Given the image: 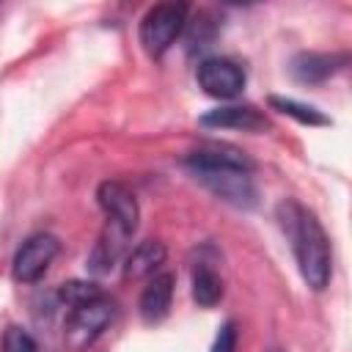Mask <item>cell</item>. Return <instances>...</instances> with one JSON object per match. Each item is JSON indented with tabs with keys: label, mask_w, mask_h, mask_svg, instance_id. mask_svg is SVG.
<instances>
[{
	"label": "cell",
	"mask_w": 352,
	"mask_h": 352,
	"mask_svg": "<svg viewBox=\"0 0 352 352\" xmlns=\"http://www.w3.org/2000/svg\"><path fill=\"white\" fill-rule=\"evenodd\" d=\"M270 104L275 107V110H280L283 116H292V118H297L300 124H311V126H324V124H330L316 107H311V104H302V102H294V99H283V96H272L270 99Z\"/></svg>",
	"instance_id": "4fadbf2b"
},
{
	"label": "cell",
	"mask_w": 352,
	"mask_h": 352,
	"mask_svg": "<svg viewBox=\"0 0 352 352\" xmlns=\"http://www.w3.org/2000/svg\"><path fill=\"white\" fill-rule=\"evenodd\" d=\"M173 283H176V278L170 272H154L148 278V283L140 292V302H138L143 322L151 324V322H160L168 314L170 300H173Z\"/></svg>",
	"instance_id": "ba28073f"
},
{
	"label": "cell",
	"mask_w": 352,
	"mask_h": 352,
	"mask_svg": "<svg viewBox=\"0 0 352 352\" xmlns=\"http://www.w3.org/2000/svg\"><path fill=\"white\" fill-rule=\"evenodd\" d=\"M267 352H280V349H267Z\"/></svg>",
	"instance_id": "e0dca14e"
},
{
	"label": "cell",
	"mask_w": 352,
	"mask_h": 352,
	"mask_svg": "<svg viewBox=\"0 0 352 352\" xmlns=\"http://www.w3.org/2000/svg\"><path fill=\"white\" fill-rule=\"evenodd\" d=\"M102 294H104L102 286H96L94 280H66L58 286V300L66 305H80V302L96 300Z\"/></svg>",
	"instance_id": "5bb4252c"
},
{
	"label": "cell",
	"mask_w": 352,
	"mask_h": 352,
	"mask_svg": "<svg viewBox=\"0 0 352 352\" xmlns=\"http://www.w3.org/2000/svg\"><path fill=\"white\" fill-rule=\"evenodd\" d=\"M220 297H223V278L217 275L214 267L201 261L192 272V300L204 308H212L220 302Z\"/></svg>",
	"instance_id": "7c38bea8"
},
{
	"label": "cell",
	"mask_w": 352,
	"mask_h": 352,
	"mask_svg": "<svg viewBox=\"0 0 352 352\" xmlns=\"http://www.w3.org/2000/svg\"><path fill=\"white\" fill-rule=\"evenodd\" d=\"M187 168L195 173V179L209 187L217 198L234 204V206H253L256 204V184H253V162L231 148V146H201L195 151H190V157L184 160Z\"/></svg>",
	"instance_id": "6da1fadb"
},
{
	"label": "cell",
	"mask_w": 352,
	"mask_h": 352,
	"mask_svg": "<svg viewBox=\"0 0 352 352\" xmlns=\"http://www.w3.org/2000/svg\"><path fill=\"white\" fill-rule=\"evenodd\" d=\"M113 316H116V302L107 294L80 302V305H72V311L63 322V344L72 352H85L104 333V327L113 322Z\"/></svg>",
	"instance_id": "3957f363"
},
{
	"label": "cell",
	"mask_w": 352,
	"mask_h": 352,
	"mask_svg": "<svg viewBox=\"0 0 352 352\" xmlns=\"http://www.w3.org/2000/svg\"><path fill=\"white\" fill-rule=\"evenodd\" d=\"M96 201L104 212V226L121 231L124 236H132L138 231V220H140V206H138V198L135 192L124 184V182H116V179H107L99 184L96 190Z\"/></svg>",
	"instance_id": "5b68a950"
},
{
	"label": "cell",
	"mask_w": 352,
	"mask_h": 352,
	"mask_svg": "<svg viewBox=\"0 0 352 352\" xmlns=\"http://www.w3.org/2000/svg\"><path fill=\"white\" fill-rule=\"evenodd\" d=\"M278 217H280V226L292 242L302 280L311 289L322 292L330 283V270H333V253H330L327 231L322 228L316 214L297 201H283L278 206Z\"/></svg>",
	"instance_id": "7a4b0ae2"
},
{
	"label": "cell",
	"mask_w": 352,
	"mask_h": 352,
	"mask_svg": "<svg viewBox=\"0 0 352 352\" xmlns=\"http://www.w3.org/2000/svg\"><path fill=\"white\" fill-rule=\"evenodd\" d=\"M204 126H220V129H242V132H258L267 126V118L261 110L250 104H226L217 110H209L201 118Z\"/></svg>",
	"instance_id": "9c48e42d"
},
{
	"label": "cell",
	"mask_w": 352,
	"mask_h": 352,
	"mask_svg": "<svg viewBox=\"0 0 352 352\" xmlns=\"http://www.w3.org/2000/svg\"><path fill=\"white\" fill-rule=\"evenodd\" d=\"M187 25V6L184 3H160L146 11L140 19V44L151 58L168 52V47L179 38Z\"/></svg>",
	"instance_id": "277c9868"
},
{
	"label": "cell",
	"mask_w": 352,
	"mask_h": 352,
	"mask_svg": "<svg viewBox=\"0 0 352 352\" xmlns=\"http://www.w3.org/2000/svg\"><path fill=\"white\" fill-rule=\"evenodd\" d=\"M165 245L157 239H146L140 245H135L126 258H124V278L126 280H140V278H151L154 272H160V267L165 264Z\"/></svg>",
	"instance_id": "30bf717a"
},
{
	"label": "cell",
	"mask_w": 352,
	"mask_h": 352,
	"mask_svg": "<svg viewBox=\"0 0 352 352\" xmlns=\"http://www.w3.org/2000/svg\"><path fill=\"white\" fill-rule=\"evenodd\" d=\"M346 55H327V52H300L292 60V74L300 82H322L344 69Z\"/></svg>",
	"instance_id": "8fae6325"
},
{
	"label": "cell",
	"mask_w": 352,
	"mask_h": 352,
	"mask_svg": "<svg viewBox=\"0 0 352 352\" xmlns=\"http://www.w3.org/2000/svg\"><path fill=\"white\" fill-rule=\"evenodd\" d=\"M209 352H236V324L234 322H226L217 336H214V344Z\"/></svg>",
	"instance_id": "2e32d148"
},
{
	"label": "cell",
	"mask_w": 352,
	"mask_h": 352,
	"mask_svg": "<svg viewBox=\"0 0 352 352\" xmlns=\"http://www.w3.org/2000/svg\"><path fill=\"white\" fill-rule=\"evenodd\" d=\"M198 85L214 99H234L245 88V72L228 58H206L195 69Z\"/></svg>",
	"instance_id": "52a82bcc"
},
{
	"label": "cell",
	"mask_w": 352,
	"mask_h": 352,
	"mask_svg": "<svg viewBox=\"0 0 352 352\" xmlns=\"http://www.w3.org/2000/svg\"><path fill=\"white\" fill-rule=\"evenodd\" d=\"M60 250V242L52 236V234H30L19 250L14 253V261H11V275L14 280L19 283H36L38 278H44V272L50 270V264L55 261Z\"/></svg>",
	"instance_id": "8992f818"
},
{
	"label": "cell",
	"mask_w": 352,
	"mask_h": 352,
	"mask_svg": "<svg viewBox=\"0 0 352 352\" xmlns=\"http://www.w3.org/2000/svg\"><path fill=\"white\" fill-rule=\"evenodd\" d=\"M3 352H38V344L33 336L22 327H8L3 336Z\"/></svg>",
	"instance_id": "9a60e30c"
}]
</instances>
